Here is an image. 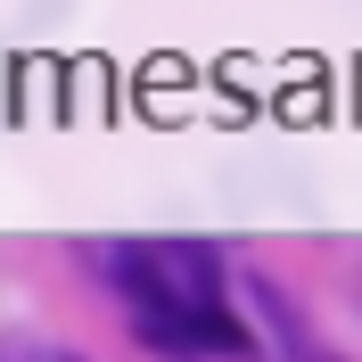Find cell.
I'll use <instances>...</instances> for the list:
<instances>
[{"label": "cell", "mask_w": 362, "mask_h": 362, "mask_svg": "<svg viewBox=\"0 0 362 362\" xmlns=\"http://www.w3.org/2000/svg\"><path fill=\"white\" fill-rule=\"evenodd\" d=\"M124 305H132V329L165 354H247V321L230 313L223 296V264L206 247H99Z\"/></svg>", "instance_id": "cell-1"}, {"label": "cell", "mask_w": 362, "mask_h": 362, "mask_svg": "<svg viewBox=\"0 0 362 362\" xmlns=\"http://www.w3.org/2000/svg\"><path fill=\"white\" fill-rule=\"evenodd\" d=\"M0 362H83V354L58 338H0Z\"/></svg>", "instance_id": "cell-2"}]
</instances>
